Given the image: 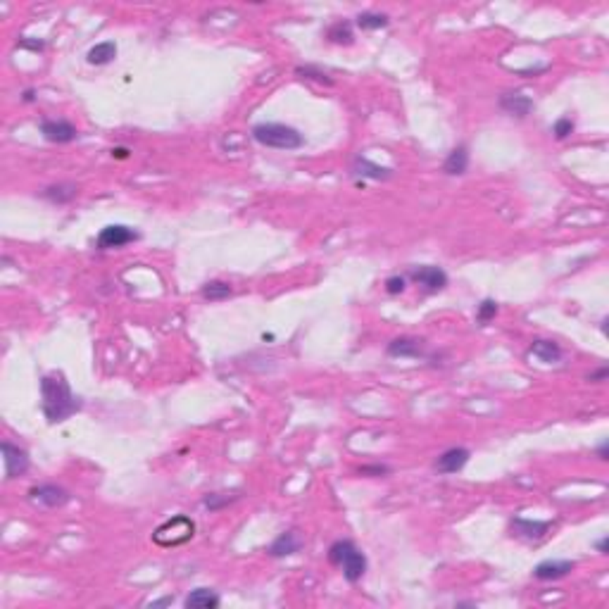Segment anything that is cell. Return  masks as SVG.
Here are the masks:
<instances>
[{
  "label": "cell",
  "instance_id": "ba28073f",
  "mask_svg": "<svg viewBox=\"0 0 609 609\" xmlns=\"http://www.w3.org/2000/svg\"><path fill=\"white\" fill-rule=\"evenodd\" d=\"M41 133L50 143H72L79 138V131L72 121L67 119H43L41 121Z\"/></svg>",
  "mask_w": 609,
  "mask_h": 609
},
{
  "label": "cell",
  "instance_id": "83f0119b",
  "mask_svg": "<svg viewBox=\"0 0 609 609\" xmlns=\"http://www.w3.org/2000/svg\"><path fill=\"white\" fill-rule=\"evenodd\" d=\"M390 471H393V469H390L388 464H364V466H360L362 476H371V478L386 476V474H390Z\"/></svg>",
  "mask_w": 609,
  "mask_h": 609
},
{
  "label": "cell",
  "instance_id": "8fae6325",
  "mask_svg": "<svg viewBox=\"0 0 609 609\" xmlns=\"http://www.w3.org/2000/svg\"><path fill=\"white\" fill-rule=\"evenodd\" d=\"M576 564L572 560H545L541 564H536L533 569V576L538 581H557V579H564L574 572Z\"/></svg>",
  "mask_w": 609,
  "mask_h": 609
},
{
  "label": "cell",
  "instance_id": "7a4b0ae2",
  "mask_svg": "<svg viewBox=\"0 0 609 609\" xmlns=\"http://www.w3.org/2000/svg\"><path fill=\"white\" fill-rule=\"evenodd\" d=\"M253 138L260 145L277 150H298L305 145V136L298 129L288 124H279V121H262V124L253 126Z\"/></svg>",
  "mask_w": 609,
  "mask_h": 609
},
{
  "label": "cell",
  "instance_id": "6da1fadb",
  "mask_svg": "<svg viewBox=\"0 0 609 609\" xmlns=\"http://www.w3.org/2000/svg\"><path fill=\"white\" fill-rule=\"evenodd\" d=\"M83 407V402L72 393L69 381L62 371H50L41 379V409L48 424H62Z\"/></svg>",
  "mask_w": 609,
  "mask_h": 609
},
{
  "label": "cell",
  "instance_id": "d6a6232c",
  "mask_svg": "<svg viewBox=\"0 0 609 609\" xmlns=\"http://www.w3.org/2000/svg\"><path fill=\"white\" fill-rule=\"evenodd\" d=\"M607 454H609V450H607V440H605V443H602V445L598 447V457H600L602 462H605V459H607Z\"/></svg>",
  "mask_w": 609,
  "mask_h": 609
},
{
  "label": "cell",
  "instance_id": "e0dca14e",
  "mask_svg": "<svg viewBox=\"0 0 609 609\" xmlns=\"http://www.w3.org/2000/svg\"><path fill=\"white\" fill-rule=\"evenodd\" d=\"M466 169H469V148H466V145H457V148H452L447 152V157L443 162V171L447 176H462V174H466Z\"/></svg>",
  "mask_w": 609,
  "mask_h": 609
},
{
  "label": "cell",
  "instance_id": "1f68e13d",
  "mask_svg": "<svg viewBox=\"0 0 609 609\" xmlns=\"http://www.w3.org/2000/svg\"><path fill=\"white\" fill-rule=\"evenodd\" d=\"M595 548H598L600 555H607V538H602V541L595 543Z\"/></svg>",
  "mask_w": 609,
  "mask_h": 609
},
{
  "label": "cell",
  "instance_id": "52a82bcc",
  "mask_svg": "<svg viewBox=\"0 0 609 609\" xmlns=\"http://www.w3.org/2000/svg\"><path fill=\"white\" fill-rule=\"evenodd\" d=\"M409 279L414 281L416 286H421L426 293H438L443 291L447 286V274L445 269L435 267V265H421V267H414L409 272Z\"/></svg>",
  "mask_w": 609,
  "mask_h": 609
},
{
  "label": "cell",
  "instance_id": "f1b7e54d",
  "mask_svg": "<svg viewBox=\"0 0 609 609\" xmlns=\"http://www.w3.org/2000/svg\"><path fill=\"white\" fill-rule=\"evenodd\" d=\"M405 288H407V279L405 277H388L386 279V293H388V296H400Z\"/></svg>",
  "mask_w": 609,
  "mask_h": 609
},
{
  "label": "cell",
  "instance_id": "7402d4cb",
  "mask_svg": "<svg viewBox=\"0 0 609 609\" xmlns=\"http://www.w3.org/2000/svg\"><path fill=\"white\" fill-rule=\"evenodd\" d=\"M355 24L362 31H376V29H386L390 24V19L388 15H381V12H362V15H357Z\"/></svg>",
  "mask_w": 609,
  "mask_h": 609
},
{
  "label": "cell",
  "instance_id": "836d02e7",
  "mask_svg": "<svg viewBox=\"0 0 609 609\" xmlns=\"http://www.w3.org/2000/svg\"><path fill=\"white\" fill-rule=\"evenodd\" d=\"M112 155H114V157H121V159H124L126 155H129V150H126V148H114V150H112Z\"/></svg>",
  "mask_w": 609,
  "mask_h": 609
},
{
  "label": "cell",
  "instance_id": "4dcf8cb0",
  "mask_svg": "<svg viewBox=\"0 0 609 609\" xmlns=\"http://www.w3.org/2000/svg\"><path fill=\"white\" fill-rule=\"evenodd\" d=\"M19 46H22V48H31V50H41V48H43V41H29V38H22V41H19Z\"/></svg>",
  "mask_w": 609,
  "mask_h": 609
},
{
  "label": "cell",
  "instance_id": "44dd1931",
  "mask_svg": "<svg viewBox=\"0 0 609 609\" xmlns=\"http://www.w3.org/2000/svg\"><path fill=\"white\" fill-rule=\"evenodd\" d=\"M76 193H79V191H76L74 183H57V186H48V188H43L41 195L55 205H65L69 200H74Z\"/></svg>",
  "mask_w": 609,
  "mask_h": 609
},
{
  "label": "cell",
  "instance_id": "ffe728a7",
  "mask_svg": "<svg viewBox=\"0 0 609 609\" xmlns=\"http://www.w3.org/2000/svg\"><path fill=\"white\" fill-rule=\"evenodd\" d=\"M531 355L538 357V360L545 364H553L562 360V348H560V343L543 341L541 338V341H533V345H531Z\"/></svg>",
  "mask_w": 609,
  "mask_h": 609
},
{
  "label": "cell",
  "instance_id": "cb8c5ba5",
  "mask_svg": "<svg viewBox=\"0 0 609 609\" xmlns=\"http://www.w3.org/2000/svg\"><path fill=\"white\" fill-rule=\"evenodd\" d=\"M200 293H203L205 300L217 303V300H227L231 293H234V288H231V284H227V281H207Z\"/></svg>",
  "mask_w": 609,
  "mask_h": 609
},
{
  "label": "cell",
  "instance_id": "603a6c76",
  "mask_svg": "<svg viewBox=\"0 0 609 609\" xmlns=\"http://www.w3.org/2000/svg\"><path fill=\"white\" fill-rule=\"evenodd\" d=\"M326 38H329L331 43H338V46H350L352 43V38H355V34H352V24L350 22H336V24H331L329 27V31H326Z\"/></svg>",
  "mask_w": 609,
  "mask_h": 609
},
{
  "label": "cell",
  "instance_id": "d4e9b609",
  "mask_svg": "<svg viewBox=\"0 0 609 609\" xmlns=\"http://www.w3.org/2000/svg\"><path fill=\"white\" fill-rule=\"evenodd\" d=\"M495 314H498V303H495V300H490V298L481 300V305L476 310V319L481 324H488L490 319H495Z\"/></svg>",
  "mask_w": 609,
  "mask_h": 609
},
{
  "label": "cell",
  "instance_id": "30bf717a",
  "mask_svg": "<svg viewBox=\"0 0 609 609\" xmlns=\"http://www.w3.org/2000/svg\"><path fill=\"white\" fill-rule=\"evenodd\" d=\"M469 457H471L469 447H450V450H445L438 459H435L433 466L438 474H457L466 466Z\"/></svg>",
  "mask_w": 609,
  "mask_h": 609
},
{
  "label": "cell",
  "instance_id": "5b68a950",
  "mask_svg": "<svg viewBox=\"0 0 609 609\" xmlns=\"http://www.w3.org/2000/svg\"><path fill=\"white\" fill-rule=\"evenodd\" d=\"M138 239H140L138 231H133L131 227H126V224H107L105 229H100L98 239H95V246H98V250H114V248L129 246V243Z\"/></svg>",
  "mask_w": 609,
  "mask_h": 609
},
{
  "label": "cell",
  "instance_id": "4fadbf2b",
  "mask_svg": "<svg viewBox=\"0 0 609 609\" xmlns=\"http://www.w3.org/2000/svg\"><path fill=\"white\" fill-rule=\"evenodd\" d=\"M553 529V521H538V519H524L517 517L512 519V531H517V536L526 538V541H541V538Z\"/></svg>",
  "mask_w": 609,
  "mask_h": 609
},
{
  "label": "cell",
  "instance_id": "d6986e66",
  "mask_svg": "<svg viewBox=\"0 0 609 609\" xmlns=\"http://www.w3.org/2000/svg\"><path fill=\"white\" fill-rule=\"evenodd\" d=\"M114 57H117V43H114V41H100L86 53L88 65H95V67L110 65Z\"/></svg>",
  "mask_w": 609,
  "mask_h": 609
},
{
  "label": "cell",
  "instance_id": "9c48e42d",
  "mask_svg": "<svg viewBox=\"0 0 609 609\" xmlns=\"http://www.w3.org/2000/svg\"><path fill=\"white\" fill-rule=\"evenodd\" d=\"M29 498L34 500V502L43 505V507H48V509L62 507V505L69 502V493L65 488H60V486H55V483L36 486V488L29 490Z\"/></svg>",
  "mask_w": 609,
  "mask_h": 609
},
{
  "label": "cell",
  "instance_id": "2e32d148",
  "mask_svg": "<svg viewBox=\"0 0 609 609\" xmlns=\"http://www.w3.org/2000/svg\"><path fill=\"white\" fill-rule=\"evenodd\" d=\"M352 171L364 176V179H374V181H388V179L393 176V169H390V167H381V164L371 162L369 157H362V155L355 157V162H352Z\"/></svg>",
  "mask_w": 609,
  "mask_h": 609
},
{
  "label": "cell",
  "instance_id": "f546056e",
  "mask_svg": "<svg viewBox=\"0 0 609 609\" xmlns=\"http://www.w3.org/2000/svg\"><path fill=\"white\" fill-rule=\"evenodd\" d=\"M609 376V369L607 367H600L598 371H593L591 376H588V381H595V383H600V381H605Z\"/></svg>",
  "mask_w": 609,
  "mask_h": 609
},
{
  "label": "cell",
  "instance_id": "9a60e30c",
  "mask_svg": "<svg viewBox=\"0 0 609 609\" xmlns=\"http://www.w3.org/2000/svg\"><path fill=\"white\" fill-rule=\"evenodd\" d=\"M303 550V538H300L296 531H284L277 541L269 545L267 553L272 557H288V555H296Z\"/></svg>",
  "mask_w": 609,
  "mask_h": 609
},
{
  "label": "cell",
  "instance_id": "7c38bea8",
  "mask_svg": "<svg viewBox=\"0 0 609 609\" xmlns=\"http://www.w3.org/2000/svg\"><path fill=\"white\" fill-rule=\"evenodd\" d=\"M500 107L505 112L512 114V117H529L531 110H533V100L529 95H524L521 91H509L500 95Z\"/></svg>",
  "mask_w": 609,
  "mask_h": 609
},
{
  "label": "cell",
  "instance_id": "3957f363",
  "mask_svg": "<svg viewBox=\"0 0 609 609\" xmlns=\"http://www.w3.org/2000/svg\"><path fill=\"white\" fill-rule=\"evenodd\" d=\"M329 562L333 567L343 569V576L348 583L362 581L367 574V557L352 541H336L329 548Z\"/></svg>",
  "mask_w": 609,
  "mask_h": 609
},
{
  "label": "cell",
  "instance_id": "277c9868",
  "mask_svg": "<svg viewBox=\"0 0 609 609\" xmlns=\"http://www.w3.org/2000/svg\"><path fill=\"white\" fill-rule=\"evenodd\" d=\"M193 533H195L193 519H188L183 514H176V517H171L169 521H164L162 526L155 529L152 541H155L157 545H162V548H174V545L188 543L191 538H193Z\"/></svg>",
  "mask_w": 609,
  "mask_h": 609
},
{
  "label": "cell",
  "instance_id": "4316f807",
  "mask_svg": "<svg viewBox=\"0 0 609 609\" xmlns=\"http://www.w3.org/2000/svg\"><path fill=\"white\" fill-rule=\"evenodd\" d=\"M574 129H576V124H574V119L572 117H560L553 124V133H555V138L557 140H564V138H569L574 133Z\"/></svg>",
  "mask_w": 609,
  "mask_h": 609
},
{
  "label": "cell",
  "instance_id": "ac0fdd59",
  "mask_svg": "<svg viewBox=\"0 0 609 609\" xmlns=\"http://www.w3.org/2000/svg\"><path fill=\"white\" fill-rule=\"evenodd\" d=\"M186 609H217L222 605V598L212 588H195L193 593L186 598Z\"/></svg>",
  "mask_w": 609,
  "mask_h": 609
},
{
  "label": "cell",
  "instance_id": "484cf974",
  "mask_svg": "<svg viewBox=\"0 0 609 609\" xmlns=\"http://www.w3.org/2000/svg\"><path fill=\"white\" fill-rule=\"evenodd\" d=\"M296 74H300L303 76V79H314V81H319V83H333V79L326 72H322V69L319 67H312V65H305V67H298L296 69Z\"/></svg>",
  "mask_w": 609,
  "mask_h": 609
},
{
  "label": "cell",
  "instance_id": "e575fe53",
  "mask_svg": "<svg viewBox=\"0 0 609 609\" xmlns=\"http://www.w3.org/2000/svg\"><path fill=\"white\" fill-rule=\"evenodd\" d=\"M171 602H174V598H162V600L152 602V607H164V605H171Z\"/></svg>",
  "mask_w": 609,
  "mask_h": 609
},
{
  "label": "cell",
  "instance_id": "5bb4252c",
  "mask_svg": "<svg viewBox=\"0 0 609 609\" xmlns=\"http://www.w3.org/2000/svg\"><path fill=\"white\" fill-rule=\"evenodd\" d=\"M386 352H388L390 357H412V360H419V357L426 355L424 343L416 341V338H409V336H402V338H395V341H390Z\"/></svg>",
  "mask_w": 609,
  "mask_h": 609
},
{
  "label": "cell",
  "instance_id": "8992f818",
  "mask_svg": "<svg viewBox=\"0 0 609 609\" xmlns=\"http://www.w3.org/2000/svg\"><path fill=\"white\" fill-rule=\"evenodd\" d=\"M0 450H3L5 478H8V481L17 478V476H24V474L29 471L31 459H29V452L24 450V447H19V445H15V443H10V440H3V445H0Z\"/></svg>",
  "mask_w": 609,
  "mask_h": 609
},
{
  "label": "cell",
  "instance_id": "d590c367",
  "mask_svg": "<svg viewBox=\"0 0 609 609\" xmlns=\"http://www.w3.org/2000/svg\"><path fill=\"white\" fill-rule=\"evenodd\" d=\"M24 100H27V102L34 100V91H31V88H27V91H24Z\"/></svg>",
  "mask_w": 609,
  "mask_h": 609
}]
</instances>
